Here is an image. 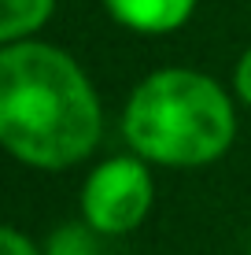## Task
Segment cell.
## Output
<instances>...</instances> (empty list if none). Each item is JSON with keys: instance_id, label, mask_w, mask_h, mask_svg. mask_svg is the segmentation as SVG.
Here are the masks:
<instances>
[{"instance_id": "cell-1", "label": "cell", "mask_w": 251, "mask_h": 255, "mask_svg": "<svg viewBox=\"0 0 251 255\" xmlns=\"http://www.w3.org/2000/svg\"><path fill=\"white\" fill-rule=\"evenodd\" d=\"M100 137V93L71 52L37 37L0 45V140L22 166L71 170Z\"/></svg>"}, {"instance_id": "cell-2", "label": "cell", "mask_w": 251, "mask_h": 255, "mask_svg": "<svg viewBox=\"0 0 251 255\" xmlns=\"http://www.w3.org/2000/svg\"><path fill=\"white\" fill-rule=\"evenodd\" d=\"M122 137L148 166H207L237 140V104L226 85L203 70L159 67L129 93Z\"/></svg>"}, {"instance_id": "cell-3", "label": "cell", "mask_w": 251, "mask_h": 255, "mask_svg": "<svg viewBox=\"0 0 251 255\" xmlns=\"http://www.w3.org/2000/svg\"><path fill=\"white\" fill-rule=\"evenodd\" d=\"M82 222L100 237H126L148 218L155 204L152 166L141 155H111L82 181Z\"/></svg>"}, {"instance_id": "cell-4", "label": "cell", "mask_w": 251, "mask_h": 255, "mask_svg": "<svg viewBox=\"0 0 251 255\" xmlns=\"http://www.w3.org/2000/svg\"><path fill=\"white\" fill-rule=\"evenodd\" d=\"M100 4L122 30L141 37H163L192 19L200 0H100Z\"/></svg>"}, {"instance_id": "cell-5", "label": "cell", "mask_w": 251, "mask_h": 255, "mask_svg": "<svg viewBox=\"0 0 251 255\" xmlns=\"http://www.w3.org/2000/svg\"><path fill=\"white\" fill-rule=\"evenodd\" d=\"M0 45L33 41L56 15V0H0Z\"/></svg>"}, {"instance_id": "cell-6", "label": "cell", "mask_w": 251, "mask_h": 255, "mask_svg": "<svg viewBox=\"0 0 251 255\" xmlns=\"http://www.w3.org/2000/svg\"><path fill=\"white\" fill-rule=\"evenodd\" d=\"M45 255H100V233L85 222H67L48 233Z\"/></svg>"}, {"instance_id": "cell-7", "label": "cell", "mask_w": 251, "mask_h": 255, "mask_svg": "<svg viewBox=\"0 0 251 255\" xmlns=\"http://www.w3.org/2000/svg\"><path fill=\"white\" fill-rule=\"evenodd\" d=\"M0 255H45V248H37L22 230L4 226V230H0Z\"/></svg>"}, {"instance_id": "cell-8", "label": "cell", "mask_w": 251, "mask_h": 255, "mask_svg": "<svg viewBox=\"0 0 251 255\" xmlns=\"http://www.w3.org/2000/svg\"><path fill=\"white\" fill-rule=\"evenodd\" d=\"M233 96H237L244 108H251V45L244 48V56L233 67Z\"/></svg>"}, {"instance_id": "cell-9", "label": "cell", "mask_w": 251, "mask_h": 255, "mask_svg": "<svg viewBox=\"0 0 251 255\" xmlns=\"http://www.w3.org/2000/svg\"><path fill=\"white\" fill-rule=\"evenodd\" d=\"M248 255H251V233H248Z\"/></svg>"}]
</instances>
